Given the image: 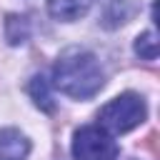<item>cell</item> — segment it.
<instances>
[{
	"label": "cell",
	"instance_id": "cell-7",
	"mask_svg": "<svg viewBox=\"0 0 160 160\" xmlns=\"http://www.w3.org/2000/svg\"><path fill=\"white\" fill-rule=\"evenodd\" d=\"M30 92H32L35 102H38L42 110H52V98H50V90H48L45 78H32V82H30Z\"/></svg>",
	"mask_w": 160,
	"mask_h": 160
},
{
	"label": "cell",
	"instance_id": "cell-1",
	"mask_svg": "<svg viewBox=\"0 0 160 160\" xmlns=\"http://www.w3.org/2000/svg\"><path fill=\"white\" fill-rule=\"evenodd\" d=\"M52 82L60 92L75 100H88L102 88L105 75L92 52L72 48L58 58L55 70H52Z\"/></svg>",
	"mask_w": 160,
	"mask_h": 160
},
{
	"label": "cell",
	"instance_id": "cell-2",
	"mask_svg": "<svg viewBox=\"0 0 160 160\" xmlns=\"http://www.w3.org/2000/svg\"><path fill=\"white\" fill-rule=\"evenodd\" d=\"M100 128L110 130V132H128L132 128H138L145 120V102L140 95L135 92H122L118 98H112L98 115Z\"/></svg>",
	"mask_w": 160,
	"mask_h": 160
},
{
	"label": "cell",
	"instance_id": "cell-6",
	"mask_svg": "<svg viewBox=\"0 0 160 160\" xmlns=\"http://www.w3.org/2000/svg\"><path fill=\"white\" fill-rule=\"evenodd\" d=\"M135 52H138L140 58H145V60H155V58H158V40H155V32H152V30H148L145 35L138 38Z\"/></svg>",
	"mask_w": 160,
	"mask_h": 160
},
{
	"label": "cell",
	"instance_id": "cell-5",
	"mask_svg": "<svg viewBox=\"0 0 160 160\" xmlns=\"http://www.w3.org/2000/svg\"><path fill=\"white\" fill-rule=\"evenodd\" d=\"M90 5L92 0H48V10L52 12V18L65 20V22L82 18L90 10Z\"/></svg>",
	"mask_w": 160,
	"mask_h": 160
},
{
	"label": "cell",
	"instance_id": "cell-4",
	"mask_svg": "<svg viewBox=\"0 0 160 160\" xmlns=\"http://www.w3.org/2000/svg\"><path fill=\"white\" fill-rule=\"evenodd\" d=\"M30 152V140L15 130V128H2L0 130V160H25Z\"/></svg>",
	"mask_w": 160,
	"mask_h": 160
},
{
	"label": "cell",
	"instance_id": "cell-3",
	"mask_svg": "<svg viewBox=\"0 0 160 160\" xmlns=\"http://www.w3.org/2000/svg\"><path fill=\"white\" fill-rule=\"evenodd\" d=\"M72 155L75 160H115L118 142L100 125H85L72 138Z\"/></svg>",
	"mask_w": 160,
	"mask_h": 160
}]
</instances>
